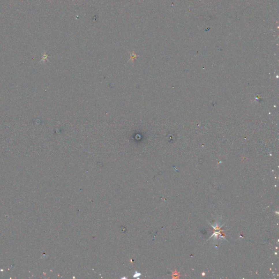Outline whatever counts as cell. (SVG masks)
I'll use <instances>...</instances> for the list:
<instances>
[{"label":"cell","mask_w":279,"mask_h":279,"mask_svg":"<svg viewBox=\"0 0 279 279\" xmlns=\"http://www.w3.org/2000/svg\"><path fill=\"white\" fill-rule=\"evenodd\" d=\"M136 56H137V55H136L135 54H134V52H133V53L131 55V59H132V61H133V60H134V59L135 57H136Z\"/></svg>","instance_id":"obj_1"}]
</instances>
